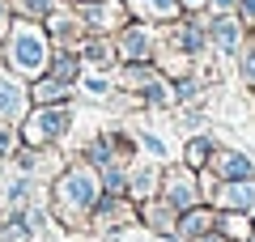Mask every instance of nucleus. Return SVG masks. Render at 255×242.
Instances as JSON below:
<instances>
[{"label": "nucleus", "instance_id": "obj_4", "mask_svg": "<svg viewBox=\"0 0 255 242\" xmlns=\"http://www.w3.org/2000/svg\"><path fill=\"white\" fill-rule=\"evenodd\" d=\"M221 204H230V208H255V183L251 179H234L226 191H221Z\"/></svg>", "mask_w": 255, "mask_h": 242}, {"label": "nucleus", "instance_id": "obj_17", "mask_svg": "<svg viewBox=\"0 0 255 242\" xmlns=\"http://www.w3.org/2000/svg\"><path fill=\"white\" fill-rule=\"evenodd\" d=\"M243 77H247V81H255V47L243 55Z\"/></svg>", "mask_w": 255, "mask_h": 242}, {"label": "nucleus", "instance_id": "obj_14", "mask_svg": "<svg viewBox=\"0 0 255 242\" xmlns=\"http://www.w3.org/2000/svg\"><path fill=\"white\" fill-rule=\"evenodd\" d=\"M132 187H136V196H145V191L153 187V170H140L136 179H132Z\"/></svg>", "mask_w": 255, "mask_h": 242}, {"label": "nucleus", "instance_id": "obj_21", "mask_svg": "<svg viewBox=\"0 0 255 242\" xmlns=\"http://www.w3.org/2000/svg\"><path fill=\"white\" fill-rule=\"evenodd\" d=\"M213 4H217V9H230V4H234V0H213Z\"/></svg>", "mask_w": 255, "mask_h": 242}, {"label": "nucleus", "instance_id": "obj_16", "mask_svg": "<svg viewBox=\"0 0 255 242\" xmlns=\"http://www.w3.org/2000/svg\"><path fill=\"white\" fill-rule=\"evenodd\" d=\"M226 234H234V238H243V234H247V221H243V217H230V221H226Z\"/></svg>", "mask_w": 255, "mask_h": 242}, {"label": "nucleus", "instance_id": "obj_8", "mask_svg": "<svg viewBox=\"0 0 255 242\" xmlns=\"http://www.w3.org/2000/svg\"><path fill=\"white\" fill-rule=\"evenodd\" d=\"M213 38H217V47H226V51H230V47L238 43V26L230 17H217V21H213Z\"/></svg>", "mask_w": 255, "mask_h": 242}, {"label": "nucleus", "instance_id": "obj_2", "mask_svg": "<svg viewBox=\"0 0 255 242\" xmlns=\"http://www.w3.org/2000/svg\"><path fill=\"white\" fill-rule=\"evenodd\" d=\"M60 200H64L68 208H77V213L90 208V204H94V174H90V170H73L68 179L60 183Z\"/></svg>", "mask_w": 255, "mask_h": 242}, {"label": "nucleus", "instance_id": "obj_23", "mask_svg": "<svg viewBox=\"0 0 255 242\" xmlns=\"http://www.w3.org/2000/svg\"><path fill=\"white\" fill-rule=\"evenodd\" d=\"M187 4H200V0H187Z\"/></svg>", "mask_w": 255, "mask_h": 242}, {"label": "nucleus", "instance_id": "obj_1", "mask_svg": "<svg viewBox=\"0 0 255 242\" xmlns=\"http://www.w3.org/2000/svg\"><path fill=\"white\" fill-rule=\"evenodd\" d=\"M9 55H13V64L21 72H38L47 64V38L38 30H30V26H17L9 34Z\"/></svg>", "mask_w": 255, "mask_h": 242}, {"label": "nucleus", "instance_id": "obj_19", "mask_svg": "<svg viewBox=\"0 0 255 242\" xmlns=\"http://www.w3.org/2000/svg\"><path fill=\"white\" fill-rule=\"evenodd\" d=\"M145 149H149V153H153V157H162V153H166V144H162V140H157V136H145Z\"/></svg>", "mask_w": 255, "mask_h": 242}, {"label": "nucleus", "instance_id": "obj_11", "mask_svg": "<svg viewBox=\"0 0 255 242\" xmlns=\"http://www.w3.org/2000/svg\"><path fill=\"white\" fill-rule=\"evenodd\" d=\"M204 230H209V213H187V221H183V234H187V238H200Z\"/></svg>", "mask_w": 255, "mask_h": 242}, {"label": "nucleus", "instance_id": "obj_12", "mask_svg": "<svg viewBox=\"0 0 255 242\" xmlns=\"http://www.w3.org/2000/svg\"><path fill=\"white\" fill-rule=\"evenodd\" d=\"M204 157H209V140H191L187 144V166L196 170V166H204Z\"/></svg>", "mask_w": 255, "mask_h": 242}, {"label": "nucleus", "instance_id": "obj_20", "mask_svg": "<svg viewBox=\"0 0 255 242\" xmlns=\"http://www.w3.org/2000/svg\"><path fill=\"white\" fill-rule=\"evenodd\" d=\"M243 13H247V21H255V0H243Z\"/></svg>", "mask_w": 255, "mask_h": 242}, {"label": "nucleus", "instance_id": "obj_10", "mask_svg": "<svg viewBox=\"0 0 255 242\" xmlns=\"http://www.w3.org/2000/svg\"><path fill=\"white\" fill-rule=\"evenodd\" d=\"M119 17H124V13H119L115 4H98V9H90V21H94V26H115Z\"/></svg>", "mask_w": 255, "mask_h": 242}, {"label": "nucleus", "instance_id": "obj_18", "mask_svg": "<svg viewBox=\"0 0 255 242\" xmlns=\"http://www.w3.org/2000/svg\"><path fill=\"white\" fill-rule=\"evenodd\" d=\"M30 13H51V0H21Z\"/></svg>", "mask_w": 255, "mask_h": 242}, {"label": "nucleus", "instance_id": "obj_6", "mask_svg": "<svg viewBox=\"0 0 255 242\" xmlns=\"http://www.w3.org/2000/svg\"><path fill=\"white\" fill-rule=\"evenodd\" d=\"M217 170L226 174V179H251V161H247L243 153H221Z\"/></svg>", "mask_w": 255, "mask_h": 242}, {"label": "nucleus", "instance_id": "obj_5", "mask_svg": "<svg viewBox=\"0 0 255 242\" xmlns=\"http://www.w3.org/2000/svg\"><path fill=\"white\" fill-rule=\"evenodd\" d=\"M166 191H170V204H179V208H191V204H196V191H191V179H187V174H170V179H166Z\"/></svg>", "mask_w": 255, "mask_h": 242}, {"label": "nucleus", "instance_id": "obj_22", "mask_svg": "<svg viewBox=\"0 0 255 242\" xmlns=\"http://www.w3.org/2000/svg\"><path fill=\"white\" fill-rule=\"evenodd\" d=\"M0 17H4V4H0Z\"/></svg>", "mask_w": 255, "mask_h": 242}, {"label": "nucleus", "instance_id": "obj_9", "mask_svg": "<svg viewBox=\"0 0 255 242\" xmlns=\"http://www.w3.org/2000/svg\"><path fill=\"white\" fill-rule=\"evenodd\" d=\"M64 94H68L64 81H38V85H34V98H38V102H60Z\"/></svg>", "mask_w": 255, "mask_h": 242}, {"label": "nucleus", "instance_id": "obj_15", "mask_svg": "<svg viewBox=\"0 0 255 242\" xmlns=\"http://www.w3.org/2000/svg\"><path fill=\"white\" fill-rule=\"evenodd\" d=\"M136 4H145L153 13H174V0H136Z\"/></svg>", "mask_w": 255, "mask_h": 242}, {"label": "nucleus", "instance_id": "obj_3", "mask_svg": "<svg viewBox=\"0 0 255 242\" xmlns=\"http://www.w3.org/2000/svg\"><path fill=\"white\" fill-rule=\"evenodd\" d=\"M64 127H68V115L64 111H38L34 119H30V144H38V140H51V136H60Z\"/></svg>", "mask_w": 255, "mask_h": 242}, {"label": "nucleus", "instance_id": "obj_13", "mask_svg": "<svg viewBox=\"0 0 255 242\" xmlns=\"http://www.w3.org/2000/svg\"><path fill=\"white\" fill-rule=\"evenodd\" d=\"M179 47H183V51H200V34H196V30H183V34H179Z\"/></svg>", "mask_w": 255, "mask_h": 242}, {"label": "nucleus", "instance_id": "obj_7", "mask_svg": "<svg viewBox=\"0 0 255 242\" xmlns=\"http://www.w3.org/2000/svg\"><path fill=\"white\" fill-rule=\"evenodd\" d=\"M0 115H21V90L13 81H0Z\"/></svg>", "mask_w": 255, "mask_h": 242}]
</instances>
